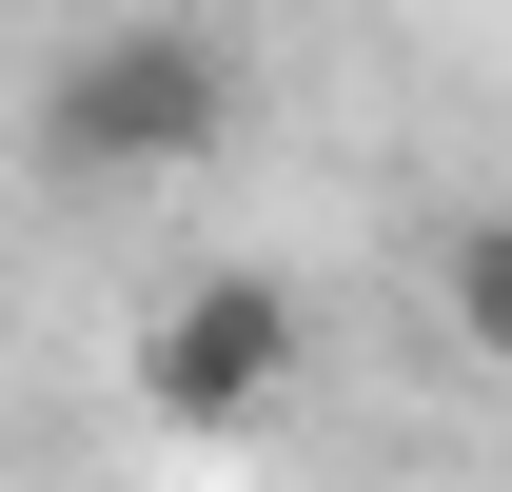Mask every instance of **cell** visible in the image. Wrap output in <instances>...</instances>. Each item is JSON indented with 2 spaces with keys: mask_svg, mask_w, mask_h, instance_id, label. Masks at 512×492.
Masks as SVG:
<instances>
[{
  "mask_svg": "<svg viewBox=\"0 0 512 492\" xmlns=\"http://www.w3.org/2000/svg\"><path fill=\"white\" fill-rule=\"evenodd\" d=\"M237 138V60L197 20H99L60 79H40V158L60 178H197Z\"/></svg>",
  "mask_w": 512,
  "mask_h": 492,
  "instance_id": "cell-1",
  "label": "cell"
},
{
  "mask_svg": "<svg viewBox=\"0 0 512 492\" xmlns=\"http://www.w3.org/2000/svg\"><path fill=\"white\" fill-rule=\"evenodd\" d=\"M296 355H316V315H296V276H197V296L138 315V414L178 433H237L296 394Z\"/></svg>",
  "mask_w": 512,
  "mask_h": 492,
  "instance_id": "cell-2",
  "label": "cell"
},
{
  "mask_svg": "<svg viewBox=\"0 0 512 492\" xmlns=\"http://www.w3.org/2000/svg\"><path fill=\"white\" fill-rule=\"evenodd\" d=\"M434 276H453V335L512 374V197H493V217H453V256H434Z\"/></svg>",
  "mask_w": 512,
  "mask_h": 492,
  "instance_id": "cell-3",
  "label": "cell"
}]
</instances>
